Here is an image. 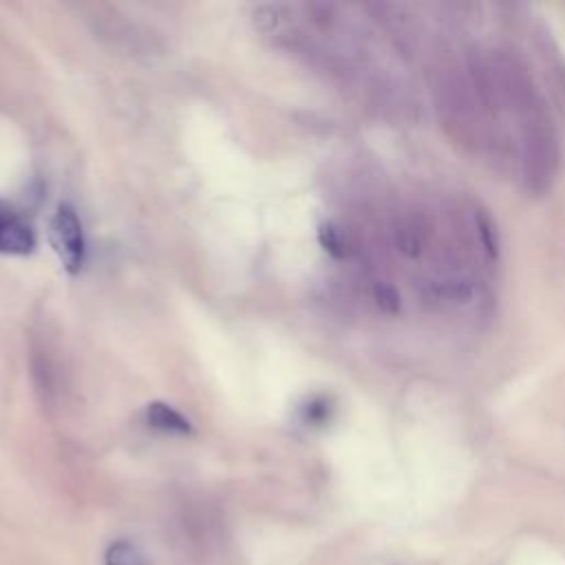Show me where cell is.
Returning a JSON list of instances; mask_svg holds the SVG:
<instances>
[{
	"label": "cell",
	"instance_id": "1",
	"mask_svg": "<svg viewBox=\"0 0 565 565\" xmlns=\"http://www.w3.org/2000/svg\"><path fill=\"white\" fill-rule=\"evenodd\" d=\"M468 68L503 143L514 154L525 190L545 194L558 174L561 146L530 71L505 51L472 53Z\"/></svg>",
	"mask_w": 565,
	"mask_h": 565
},
{
	"label": "cell",
	"instance_id": "2",
	"mask_svg": "<svg viewBox=\"0 0 565 565\" xmlns=\"http://www.w3.org/2000/svg\"><path fill=\"white\" fill-rule=\"evenodd\" d=\"M55 249L68 271H77L84 263V234L77 214L68 205H60L51 221Z\"/></svg>",
	"mask_w": 565,
	"mask_h": 565
},
{
	"label": "cell",
	"instance_id": "3",
	"mask_svg": "<svg viewBox=\"0 0 565 565\" xmlns=\"http://www.w3.org/2000/svg\"><path fill=\"white\" fill-rule=\"evenodd\" d=\"M35 247L31 225L13 210L0 205V252L2 254H29Z\"/></svg>",
	"mask_w": 565,
	"mask_h": 565
},
{
	"label": "cell",
	"instance_id": "4",
	"mask_svg": "<svg viewBox=\"0 0 565 565\" xmlns=\"http://www.w3.org/2000/svg\"><path fill=\"white\" fill-rule=\"evenodd\" d=\"M148 422L154 428L166 430V433H179V435L190 433V422L181 413H177L172 406L161 404V402H152L148 406Z\"/></svg>",
	"mask_w": 565,
	"mask_h": 565
},
{
	"label": "cell",
	"instance_id": "5",
	"mask_svg": "<svg viewBox=\"0 0 565 565\" xmlns=\"http://www.w3.org/2000/svg\"><path fill=\"white\" fill-rule=\"evenodd\" d=\"M106 565H143V556L132 543L119 541L108 547Z\"/></svg>",
	"mask_w": 565,
	"mask_h": 565
}]
</instances>
